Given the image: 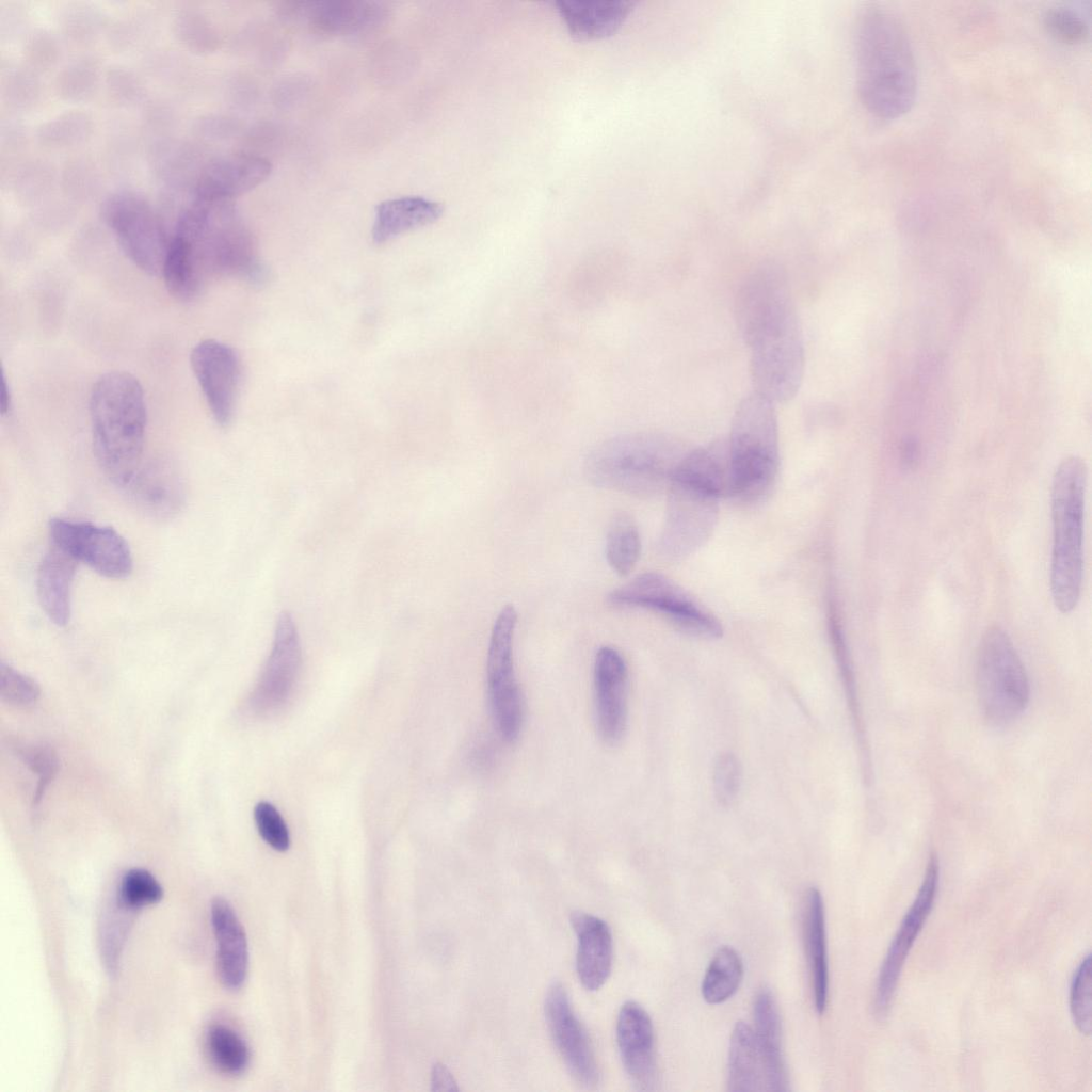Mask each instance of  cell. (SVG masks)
I'll use <instances>...</instances> for the list:
<instances>
[{
    "label": "cell",
    "instance_id": "cell-13",
    "mask_svg": "<svg viewBox=\"0 0 1092 1092\" xmlns=\"http://www.w3.org/2000/svg\"><path fill=\"white\" fill-rule=\"evenodd\" d=\"M50 544L78 563L112 579L128 577L133 559L126 540L112 527L65 518L49 521Z\"/></svg>",
    "mask_w": 1092,
    "mask_h": 1092
},
{
    "label": "cell",
    "instance_id": "cell-41",
    "mask_svg": "<svg viewBox=\"0 0 1092 1092\" xmlns=\"http://www.w3.org/2000/svg\"><path fill=\"white\" fill-rule=\"evenodd\" d=\"M117 897L122 906L140 909L159 902L163 897V889L149 871L133 868L124 874Z\"/></svg>",
    "mask_w": 1092,
    "mask_h": 1092
},
{
    "label": "cell",
    "instance_id": "cell-35",
    "mask_svg": "<svg viewBox=\"0 0 1092 1092\" xmlns=\"http://www.w3.org/2000/svg\"><path fill=\"white\" fill-rule=\"evenodd\" d=\"M206 1046L213 1064L225 1074L239 1075L250 1063L247 1044L228 1026L212 1025L207 1032Z\"/></svg>",
    "mask_w": 1092,
    "mask_h": 1092
},
{
    "label": "cell",
    "instance_id": "cell-17",
    "mask_svg": "<svg viewBox=\"0 0 1092 1092\" xmlns=\"http://www.w3.org/2000/svg\"><path fill=\"white\" fill-rule=\"evenodd\" d=\"M545 1016L555 1045L574 1079L585 1088L599 1082V1070L587 1031L565 987L555 982L545 998Z\"/></svg>",
    "mask_w": 1092,
    "mask_h": 1092
},
{
    "label": "cell",
    "instance_id": "cell-52",
    "mask_svg": "<svg viewBox=\"0 0 1092 1092\" xmlns=\"http://www.w3.org/2000/svg\"><path fill=\"white\" fill-rule=\"evenodd\" d=\"M1 387H2V390H1V401H0V404H1L0 405V407H1V415L5 416V415H7L11 412L12 395H11L10 384L7 382V379H6V375H5L4 372H2Z\"/></svg>",
    "mask_w": 1092,
    "mask_h": 1092
},
{
    "label": "cell",
    "instance_id": "cell-12",
    "mask_svg": "<svg viewBox=\"0 0 1092 1092\" xmlns=\"http://www.w3.org/2000/svg\"><path fill=\"white\" fill-rule=\"evenodd\" d=\"M516 624L515 608L504 606L493 624L486 658L491 709L497 729L507 742L518 737L523 722L521 696L513 659Z\"/></svg>",
    "mask_w": 1092,
    "mask_h": 1092
},
{
    "label": "cell",
    "instance_id": "cell-22",
    "mask_svg": "<svg viewBox=\"0 0 1092 1092\" xmlns=\"http://www.w3.org/2000/svg\"><path fill=\"white\" fill-rule=\"evenodd\" d=\"M270 162L257 155L235 152L207 162L194 181V197L207 200H234L271 174Z\"/></svg>",
    "mask_w": 1092,
    "mask_h": 1092
},
{
    "label": "cell",
    "instance_id": "cell-11",
    "mask_svg": "<svg viewBox=\"0 0 1092 1092\" xmlns=\"http://www.w3.org/2000/svg\"><path fill=\"white\" fill-rule=\"evenodd\" d=\"M614 607L645 608L664 615L678 630L701 639H719V620L673 580L647 572L616 588L608 595Z\"/></svg>",
    "mask_w": 1092,
    "mask_h": 1092
},
{
    "label": "cell",
    "instance_id": "cell-16",
    "mask_svg": "<svg viewBox=\"0 0 1092 1092\" xmlns=\"http://www.w3.org/2000/svg\"><path fill=\"white\" fill-rule=\"evenodd\" d=\"M301 660L295 623L288 612H282L276 622L271 653L251 695L250 705L256 713L274 712L288 701L300 673Z\"/></svg>",
    "mask_w": 1092,
    "mask_h": 1092
},
{
    "label": "cell",
    "instance_id": "cell-50",
    "mask_svg": "<svg viewBox=\"0 0 1092 1092\" xmlns=\"http://www.w3.org/2000/svg\"><path fill=\"white\" fill-rule=\"evenodd\" d=\"M62 179L66 195L74 199L91 197L98 181L94 167L84 160L67 164Z\"/></svg>",
    "mask_w": 1092,
    "mask_h": 1092
},
{
    "label": "cell",
    "instance_id": "cell-27",
    "mask_svg": "<svg viewBox=\"0 0 1092 1092\" xmlns=\"http://www.w3.org/2000/svg\"><path fill=\"white\" fill-rule=\"evenodd\" d=\"M78 562L50 544L36 572V594L48 619L65 626L71 613V591Z\"/></svg>",
    "mask_w": 1092,
    "mask_h": 1092
},
{
    "label": "cell",
    "instance_id": "cell-8",
    "mask_svg": "<svg viewBox=\"0 0 1092 1092\" xmlns=\"http://www.w3.org/2000/svg\"><path fill=\"white\" fill-rule=\"evenodd\" d=\"M977 692L981 711L991 724L1005 726L1026 709L1030 686L1025 667L1008 633L991 626L977 654Z\"/></svg>",
    "mask_w": 1092,
    "mask_h": 1092
},
{
    "label": "cell",
    "instance_id": "cell-47",
    "mask_svg": "<svg viewBox=\"0 0 1092 1092\" xmlns=\"http://www.w3.org/2000/svg\"><path fill=\"white\" fill-rule=\"evenodd\" d=\"M254 819L261 838L274 850L286 851L290 846L288 828L278 810L261 801L254 808Z\"/></svg>",
    "mask_w": 1092,
    "mask_h": 1092
},
{
    "label": "cell",
    "instance_id": "cell-37",
    "mask_svg": "<svg viewBox=\"0 0 1092 1092\" xmlns=\"http://www.w3.org/2000/svg\"><path fill=\"white\" fill-rule=\"evenodd\" d=\"M172 29L179 44L195 54H208L219 47L220 37L214 25L198 10L177 12Z\"/></svg>",
    "mask_w": 1092,
    "mask_h": 1092
},
{
    "label": "cell",
    "instance_id": "cell-20",
    "mask_svg": "<svg viewBox=\"0 0 1092 1092\" xmlns=\"http://www.w3.org/2000/svg\"><path fill=\"white\" fill-rule=\"evenodd\" d=\"M125 487L134 507L152 519H171L186 503L183 475L167 459L154 460L140 466Z\"/></svg>",
    "mask_w": 1092,
    "mask_h": 1092
},
{
    "label": "cell",
    "instance_id": "cell-29",
    "mask_svg": "<svg viewBox=\"0 0 1092 1092\" xmlns=\"http://www.w3.org/2000/svg\"><path fill=\"white\" fill-rule=\"evenodd\" d=\"M443 212L440 203L421 196L384 200L375 208L372 240L384 244L406 231L434 223Z\"/></svg>",
    "mask_w": 1092,
    "mask_h": 1092
},
{
    "label": "cell",
    "instance_id": "cell-45",
    "mask_svg": "<svg viewBox=\"0 0 1092 1092\" xmlns=\"http://www.w3.org/2000/svg\"><path fill=\"white\" fill-rule=\"evenodd\" d=\"M22 55L25 65L37 74L50 69L58 63L61 46L54 34L39 29L27 37Z\"/></svg>",
    "mask_w": 1092,
    "mask_h": 1092
},
{
    "label": "cell",
    "instance_id": "cell-38",
    "mask_svg": "<svg viewBox=\"0 0 1092 1092\" xmlns=\"http://www.w3.org/2000/svg\"><path fill=\"white\" fill-rule=\"evenodd\" d=\"M55 180L51 164L39 159L27 161L14 174L15 197L20 203L32 205L46 200L54 189Z\"/></svg>",
    "mask_w": 1092,
    "mask_h": 1092
},
{
    "label": "cell",
    "instance_id": "cell-15",
    "mask_svg": "<svg viewBox=\"0 0 1092 1092\" xmlns=\"http://www.w3.org/2000/svg\"><path fill=\"white\" fill-rule=\"evenodd\" d=\"M190 364L210 413L220 427L232 421L241 380V363L234 348L215 339L198 342Z\"/></svg>",
    "mask_w": 1092,
    "mask_h": 1092
},
{
    "label": "cell",
    "instance_id": "cell-24",
    "mask_svg": "<svg viewBox=\"0 0 1092 1092\" xmlns=\"http://www.w3.org/2000/svg\"><path fill=\"white\" fill-rule=\"evenodd\" d=\"M211 924L216 940V968L221 982L239 989L245 981L248 948L244 929L231 905L223 898L211 904Z\"/></svg>",
    "mask_w": 1092,
    "mask_h": 1092
},
{
    "label": "cell",
    "instance_id": "cell-7",
    "mask_svg": "<svg viewBox=\"0 0 1092 1092\" xmlns=\"http://www.w3.org/2000/svg\"><path fill=\"white\" fill-rule=\"evenodd\" d=\"M774 403L753 391L738 404L727 439L732 493L742 502L762 500L780 467L778 423Z\"/></svg>",
    "mask_w": 1092,
    "mask_h": 1092
},
{
    "label": "cell",
    "instance_id": "cell-10",
    "mask_svg": "<svg viewBox=\"0 0 1092 1092\" xmlns=\"http://www.w3.org/2000/svg\"><path fill=\"white\" fill-rule=\"evenodd\" d=\"M100 214L126 257L144 273L161 275L171 239L147 199L118 191L103 200Z\"/></svg>",
    "mask_w": 1092,
    "mask_h": 1092
},
{
    "label": "cell",
    "instance_id": "cell-33",
    "mask_svg": "<svg viewBox=\"0 0 1092 1092\" xmlns=\"http://www.w3.org/2000/svg\"><path fill=\"white\" fill-rule=\"evenodd\" d=\"M640 553L641 537L636 521L627 513L615 514L606 537L608 564L617 575L627 576L635 568Z\"/></svg>",
    "mask_w": 1092,
    "mask_h": 1092
},
{
    "label": "cell",
    "instance_id": "cell-39",
    "mask_svg": "<svg viewBox=\"0 0 1092 1092\" xmlns=\"http://www.w3.org/2000/svg\"><path fill=\"white\" fill-rule=\"evenodd\" d=\"M189 144L163 141L155 150V170L168 186L177 187L192 175L197 156Z\"/></svg>",
    "mask_w": 1092,
    "mask_h": 1092
},
{
    "label": "cell",
    "instance_id": "cell-28",
    "mask_svg": "<svg viewBox=\"0 0 1092 1092\" xmlns=\"http://www.w3.org/2000/svg\"><path fill=\"white\" fill-rule=\"evenodd\" d=\"M803 933L809 966L814 1006L818 1014L825 1011L829 996V962L824 903L820 890L808 889L803 912Z\"/></svg>",
    "mask_w": 1092,
    "mask_h": 1092
},
{
    "label": "cell",
    "instance_id": "cell-6",
    "mask_svg": "<svg viewBox=\"0 0 1092 1092\" xmlns=\"http://www.w3.org/2000/svg\"><path fill=\"white\" fill-rule=\"evenodd\" d=\"M1087 478L1085 461L1069 456L1059 464L1053 480L1050 591L1062 613L1073 611L1081 594Z\"/></svg>",
    "mask_w": 1092,
    "mask_h": 1092
},
{
    "label": "cell",
    "instance_id": "cell-44",
    "mask_svg": "<svg viewBox=\"0 0 1092 1092\" xmlns=\"http://www.w3.org/2000/svg\"><path fill=\"white\" fill-rule=\"evenodd\" d=\"M742 782V768L737 756L729 752L721 753L713 766L712 785L714 797L720 805H732L739 796Z\"/></svg>",
    "mask_w": 1092,
    "mask_h": 1092
},
{
    "label": "cell",
    "instance_id": "cell-14",
    "mask_svg": "<svg viewBox=\"0 0 1092 1092\" xmlns=\"http://www.w3.org/2000/svg\"><path fill=\"white\" fill-rule=\"evenodd\" d=\"M937 885L938 863L931 854L916 898L903 917L879 971L873 996V1013L878 1019H884L889 1012L905 959L933 908Z\"/></svg>",
    "mask_w": 1092,
    "mask_h": 1092
},
{
    "label": "cell",
    "instance_id": "cell-51",
    "mask_svg": "<svg viewBox=\"0 0 1092 1092\" xmlns=\"http://www.w3.org/2000/svg\"><path fill=\"white\" fill-rule=\"evenodd\" d=\"M431 1086L433 1091H457L459 1087L453 1075L441 1063H436L431 1072Z\"/></svg>",
    "mask_w": 1092,
    "mask_h": 1092
},
{
    "label": "cell",
    "instance_id": "cell-40",
    "mask_svg": "<svg viewBox=\"0 0 1092 1092\" xmlns=\"http://www.w3.org/2000/svg\"><path fill=\"white\" fill-rule=\"evenodd\" d=\"M2 98L13 110H28L38 100L41 84L37 75L26 65L10 68L2 79Z\"/></svg>",
    "mask_w": 1092,
    "mask_h": 1092
},
{
    "label": "cell",
    "instance_id": "cell-3",
    "mask_svg": "<svg viewBox=\"0 0 1092 1092\" xmlns=\"http://www.w3.org/2000/svg\"><path fill=\"white\" fill-rule=\"evenodd\" d=\"M175 237L184 243L203 284L215 276L262 285L269 274L234 200L194 198L178 215Z\"/></svg>",
    "mask_w": 1092,
    "mask_h": 1092
},
{
    "label": "cell",
    "instance_id": "cell-34",
    "mask_svg": "<svg viewBox=\"0 0 1092 1092\" xmlns=\"http://www.w3.org/2000/svg\"><path fill=\"white\" fill-rule=\"evenodd\" d=\"M92 117L70 110L42 123L35 132L37 143L48 149H65L85 142L93 132Z\"/></svg>",
    "mask_w": 1092,
    "mask_h": 1092
},
{
    "label": "cell",
    "instance_id": "cell-2",
    "mask_svg": "<svg viewBox=\"0 0 1092 1092\" xmlns=\"http://www.w3.org/2000/svg\"><path fill=\"white\" fill-rule=\"evenodd\" d=\"M857 93L874 117L896 119L913 107L918 89L917 66L909 35L887 9L869 4L855 26Z\"/></svg>",
    "mask_w": 1092,
    "mask_h": 1092
},
{
    "label": "cell",
    "instance_id": "cell-21",
    "mask_svg": "<svg viewBox=\"0 0 1092 1092\" xmlns=\"http://www.w3.org/2000/svg\"><path fill=\"white\" fill-rule=\"evenodd\" d=\"M284 10L289 15L303 17L319 34L342 36L369 32L388 14L383 3L362 0L288 2Z\"/></svg>",
    "mask_w": 1092,
    "mask_h": 1092
},
{
    "label": "cell",
    "instance_id": "cell-31",
    "mask_svg": "<svg viewBox=\"0 0 1092 1092\" xmlns=\"http://www.w3.org/2000/svg\"><path fill=\"white\" fill-rule=\"evenodd\" d=\"M828 625L835 662L837 664L839 676L842 681L848 708L851 713V719L853 722L855 734L858 740V745L861 749V754L863 757L862 761L864 765V773L869 774L868 746L857 698L854 671L852 668L851 657L844 635L842 626L840 624L837 610L833 603H831L829 607ZM865 778L867 780V775L865 776Z\"/></svg>",
    "mask_w": 1092,
    "mask_h": 1092
},
{
    "label": "cell",
    "instance_id": "cell-32",
    "mask_svg": "<svg viewBox=\"0 0 1092 1092\" xmlns=\"http://www.w3.org/2000/svg\"><path fill=\"white\" fill-rule=\"evenodd\" d=\"M743 962L730 946L720 947L712 957L702 981V996L710 1005H718L730 998L739 989L743 978Z\"/></svg>",
    "mask_w": 1092,
    "mask_h": 1092
},
{
    "label": "cell",
    "instance_id": "cell-42",
    "mask_svg": "<svg viewBox=\"0 0 1092 1092\" xmlns=\"http://www.w3.org/2000/svg\"><path fill=\"white\" fill-rule=\"evenodd\" d=\"M1071 1014L1077 1029L1089 1035L1091 1032V956L1080 962L1074 974L1070 992Z\"/></svg>",
    "mask_w": 1092,
    "mask_h": 1092
},
{
    "label": "cell",
    "instance_id": "cell-49",
    "mask_svg": "<svg viewBox=\"0 0 1092 1092\" xmlns=\"http://www.w3.org/2000/svg\"><path fill=\"white\" fill-rule=\"evenodd\" d=\"M101 15L92 9L77 7L66 13L62 28L65 35L76 43H87L100 31Z\"/></svg>",
    "mask_w": 1092,
    "mask_h": 1092
},
{
    "label": "cell",
    "instance_id": "cell-36",
    "mask_svg": "<svg viewBox=\"0 0 1092 1092\" xmlns=\"http://www.w3.org/2000/svg\"><path fill=\"white\" fill-rule=\"evenodd\" d=\"M99 79V65L95 59H76L59 71L54 82L55 93L64 101L83 102L95 94Z\"/></svg>",
    "mask_w": 1092,
    "mask_h": 1092
},
{
    "label": "cell",
    "instance_id": "cell-19",
    "mask_svg": "<svg viewBox=\"0 0 1092 1092\" xmlns=\"http://www.w3.org/2000/svg\"><path fill=\"white\" fill-rule=\"evenodd\" d=\"M616 1042L623 1066L632 1085L654 1090L658 1081L655 1035L652 1019L636 1001H626L616 1021Z\"/></svg>",
    "mask_w": 1092,
    "mask_h": 1092
},
{
    "label": "cell",
    "instance_id": "cell-48",
    "mask_svg": "<svg viewBox=\"0 0 1092 1092\" xmlns=\"http://www.w3.org/2000/svg\"><path fill=\"white\" fill-rule=\"evenodd\" d=\"M1 695L11 704L25 706L36 701L39 694L37 684L15 669L1 664Z\"/></svg>",
    "mask_w": 1092,
    "mask_h": 1092
},
{
    "label": "cell",
    "instance_id": "cell-46",
    "mask_svg": "<svg viewBox=\"0 0 1092 1092\" xmlns=\"http://www.w3.org/2000/svg\"><path fill=\"white\" fill-rule=\"evenodd\" d=\"M106 85L111 98L123 106H134L141 102L146 94L142 79L123 66H112L108 69Z\"/></svg>",
    "mask_w": 1092,
    "mask_h": 1092
},
{
    "label": "cell",
    "instance_id": "cell-5",
    "mask_svg": "<svg viewBox=\"0 0 1092 1092\" xmlns=\"http://www.w3.org/2000/svg\"><path fill=\"white\" fill-rule=\"evenodd\" d=\"M688 452L685 444L671 435H621L591 452L585 472L597 486L648 497L668 489Z\"/></svg>",
    "mask_w": 1092,
    "mask_h": 1092
},
{
    "label": "cell",
    "instance_id": "cell-23",
    "mask_svg": "<svg viewBox=\"0 0 1092 1092\" xmlns=\"http://www.w3.org/2000/svg\"><path fill=\"white\" fill-rule=\"evenodd\" d=\"M571 925L577 936L576 969L581 984L599 990L608 980L613 959V940L608 924L592 914L575 911Z\"/></svg>",
    "mask_w": 1092,
    "mask_h": 1092
},
{
    "label": "cell",
    "instance_id": "cell-1",
    "mask_svg": "<svg viewBox=\"0 0 1092 1092\" xmlns=\"http://www.w3.org/2000/svg\"><path fill=\"white\" fill-rule=\"evenodd\" d=\"M735 314L750 351L754 391L774 404L798 394L804 375L802 326L785 271L780 264L757 266L741 284Z\"/></svg>",
    "mask_w": 1092,
    "mask_h": 1092
},
{
    "label": "cell",
    "instance_id": "cell-26",
    "mask_svg": "<svg viewBox=\"0 0 1092 1092\" xmlns=\"http://www.w3.org/2000/svg\"><path fill=\"white\" fill-rule=\"evenodd\" d=\"M569 34L593 41L614 34L632 12L630 0H562L555 3Z\"/></svg>",
    "mask_w": 1092,
    "mask_h": 1092
},
{
    "label": "cell",
    "instance_id": "cell-25",
    "mask_svg": "<svg viewBox=\"0 0 1092 1092\" xmlns=\"http://www.w3.org/2000/svg\"><path fill=\"white\" fill-rule=\"evenodd\" d=\"M754 1034L761 1058L765 1090H789L782 1048V1024L776 1001L767 987L760 989L753 1003Z\"/></svg>",
    "mask_w": 1092,
    "mask_h": 1092
},
{
    "label": "cell",
    "instance_id": "cell-30",
    "mask_svg": "<svg viewBox=\"0 0 1092 1092\" xmlns=\"http://www.w3.org/2000/svg\"><path fill=\"white\" fill-rule=\"evenodd\" d=\"M727 1090H765L760 1054L753 1028L737 1022L732 1031L727 1058Z\"/></svg>",
    "mask_w": 1092,
    "mask_h": 1092
},
{
    "label": "cell",
    "instance_id": "cell-18",
    "mask_svg": "<svg viewBox=\"0 0 1092 1092\" xmlns=\"http://www.w3.org/2000/svg\"><path fill=\"white\" fill-rule=\"evenodd\" d=\"M596 724L607 743L617 742L627 724L628 670L621 653L611 646L598 649L593 670Z\"/></svg>",
    "mask_w": 1092,
    "mask_h": 1092
},
{
    "label": "cell",
    "instance_id": "cell-4",
    "mask_svg": "<svg viewBox=\"0 0 1092 1092\" xmlns=\"http://www.w3.org/2000/svg\"><path fill=\"white\" fill-rule=\"evenodd\" d=\"M93 447L108 479L126 486L141 466L147 410L139 380L126 371L100 375L90 395Z\"/></svg>",
    "mask_w": 1092,
    "mask_h": 1092
},
{
    "label": "cell",
    "instance_id": "cell-9",
    "mask_svg": "<svg viewBox=\"0 0 1092 1092\" xmlns=\"http://www.w3.org/2000/svg\"><path fill=\"white\" fill-rule=\"evenodd\" d=\"M664 526L659 551L669 560H681L712 534L719 517V501L725 497L713 483L678 466L668 487Z\"/></svg>",
    "mask_w": 1092,
    "mask_h": 1092
},
{
    "label": "cell",
    "instance_id": "cell-43",
    "mask_svg": "<svg viewBox=\"0 0 1092 1092\" xmlns=\"http://www.w3.org/2000/svg\"><path fill=\"white\" fill-rule=\"evenodd\" d=\"M1047 32L1065 44H1079L1089 35V26L1082 15L1067 6L1048 9L1043 16Z\"/></svg>",
    "mask_w": 1092,
    "mask_h": 1092
}]
</instances>
